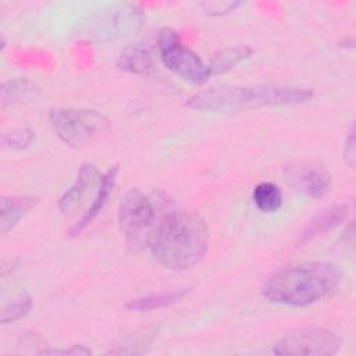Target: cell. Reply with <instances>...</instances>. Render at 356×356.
<instances>
[{"label":"cell","mask_w":356,"mask_h":356,"mask_svg":"<svg viewBox=\"0 0 356 356\" xmlns=\"http://www.w3.org/2000/svg\"><path fill=\"white\" fill-rule=\"evenodd\" d=\"M146 242L163 267L181 271L193 267L206 254L209 228L195 211L171 210L153 225Z\"/></svg>","instance_id":"1"},{"label":"cell","mask_w":356,"mask_h":356,"mask_svg":"<svg viewBox=\"0 0 356 356\" xmlns=\"http://www.w3.org/2000/svg\"><path fill=\"white\" fill-rule=\"evenodd\" d=\"M342 268L331 261H305L275 271L264 282L263 296L285 306H309L337 292Z\"/></svg>","instance_id":"2"},{"label":"cell","mask_w":356,"mask_h":356,"mask_svg":"<svg viewBox=\"0 0 356 356\" xmlns=\"http://www.w3.org/2000/svg\"><path fill=\"white\" fill-rule=\"evenodd\" d=\"M313 96L310 88L298 85H218L196 92L186 104L204 113H231L263 106L299 104Z\"/></svg>","instance_id":"3"},{"label":"cell","mask_w":356,"mask_h":356,"mask_svg":"<svg viewBox=\"0 0 356 356\" xmlns=\"http://www.w3.org/2000/svg\"><path fill=\"white\" fill-rule=\"evenodd\" d=\"M49 122L54 134L70 146H79L104 132L110 121L96 110L51 108Z\"/></svg>","instance_id":"4"},{"label":"cell","mask_w":356,"mask_h":356,"mask_svg":"<svg viewBox=\"0 0 356 356\" xmlns=\"http://www.w3.org/2000/svg\"><path fill=\"white\" fill-rule=\"evenodd\" d=\"M157 49L163 64L186 82L202 85L211 75L207 64L189 47H185L175 31L164 28L157 36Z\"/></svg>","instance_id":"5"},{"label":"cell","mask_w":356,"mask_h":356,"mask_svg":"<svg viewBox=\"0 0 356 356\" xmlns=\"http://www.w3.org/2000/svg\"><path fill=\"white\" fill-rule=\"evenodd\" d=\"M342 345V338L323 327H302L286 332L274 346V355L291 356H330L335 355Z\"/></svg>","instance_id":"6"},{"label":"cell","mask_w":356,"mask_h":356,"mask_svg":"<svg viewBox=\"0 0 356 356\" xmlns=\"http://www.w3.org/2000/svg\"><path fill=\"white\" fill-rule=\"evenodd\" d=\"M156 207L152 199L138 188L128 189L118 204V224L131 243L146 239L153 228Z\"/></svg>","instance_id":"7"},{"label":"cell","mask_w":356,"mask_h":356,"mask_svg":"<svg viewBox=\"0 0 356 356\" xmlns=\"http://www.w3.org/2000/svg\"><path fill=\"white\" fill-rule=\"evenodd\" d=\"M285 182L309 197H323L331 186V174L324 164L314 160H296L284 167Z\"/></svg>","instance_id":"8"},{"label":"cell","mask_w":356,"mask_h":356,"mask_svg":"<svg viewBox=\"0 0 356 356\" xmlns=\"http://www.w3.org/2000/svg\"><path fill=\"white\" fill-rule=\"evenodd\" d=\"M350 207L345 203L331 204L314 214L299 235V243H306L346 221Z\"/></svg>","instance_id":"9"},{"label":"cell","mask_w":356,"mask_h":356,"mask_svg":"<svg viewBox=\"0 0 356 356\" xmlns=\"http://www.w3.org/2000/svg\"><path fill=\"white\" fill-rule=\"evenodd\" d=\"M97 178H99L97 168L90 163H83L79 167V171L74 184L61 195L58 200V210L64 216L74 213L79 206V203L82 202L86 192L95 185Z\"/></svg>","instance_id":"10"},{"label":"cell","mask_w":356,"mask_h":356,"mask_svg":"<svg viewBox=\"0 0 356 356\" xmlns=\"http://www.w3.org/2000/svg\"><path fill=\"white\" fill-rule=\"evenodd\" d=\"M117 172H118V165H113L111 168L107 170L106 174H103L100 177V185H99L97 193H96L90 207L85 211L82 218L71 228L70 235H72V236L78 235L79 232H82L99 216V213L106 206L110 193L113 192V188H114L115 181H117Z\"/></svg>","instance_id":"11"},{"label":"cell","mask_w":356,"mask_h":356,"mask_svg":"<svg viewBox=\"0 0 356 356\" xmlns=\"http://www.w3.org/2000/svg\"><path fill=\"white\" fill-rule=\"evenodd\" d=\"M38 199L32 196H3L1 197V234H8L17 222L35 206Z\"/></svg>","instance_id":"12"},{"label":"cell","mask_w":356,"mask_h":356,"mask_svg":"<svg viewBox=\"0 0 356 356\" xmlns=\"http://www.w3.org/2000/svg\"><path fill=\"white\" fill-rule=\"evenodd\" d=\"M117 65L127 72L135 75H149L154 71V60L152 53L142 46L127 47L118 56Z\"/></svg>","instance_id":"13"},{"label":"cell","mask_w":356,"mask_h":356,"mask_svg":"<svg viewBox=\"0 0 356 356\" xmlns=\"http://www.w3.org/2000/svg\"><path fill=\"white\" fill-rule=\"evenodd\" d=\"M186 292H188L186 288H181V289H174V291H168V292L139 296V298L128 300L125 307L128 310H134V312L156 310V309H161V307H165V306L179 302L186 295Z\"/></svg>","instance_id":"14"},{"label":"cell","mask_w":356,"mask_h":356,"mask_svg":"<svg viewBox=\"0 0 356 356\" xmlns=\"http://www.w3.org/2000/svg\"><path fill=\"white\" fill-rule=\"evenodd\" d=\"M252 56V49L248 46H235V47H225L217 51L210 63L207 64L210 70V75H218L222 72L229 71L231 68L236 67L242 61L248 60Z\"/></svg>","instance_id":"15"},{"label":"cell","mask_w":356,"mask_h":356,"mask_svg":"<svg viewBox=\"0 0 356 356\" xmlns=\"http://www.w3.org/2000/svg\"><path fill=\"white\" fill-rule=\"evenodd\" d=\"M254 206L263 213H274L282 206V192L273 182H259L252 192Z\"/></svg>","instance_id":"16"},{"label":"cell","mask_w":356,"mask_h":356,"mask_svg":"<svg viewBox=\"0 0 356 356\" xmlns=\"http://www.w3.org/2000/svg\"><path fill=\"white\" fill-rule=\"evenodd\" d=\"M0 93V103L4 108L11 103L35 97L39 93V89L28 79H10L1 83Z\"/></svg>","instance_id":"17"},{"label":"cell","mask_w":356,"mask_h":356,"mask_svg":"<svg viewBox=\"0 0 356 356\" xmlns=\"http://www.w3.org/2000/svg\"><path fill=\"white\" fill-rule=\"evenodd\" d=\"M31 309H32V298L25 292L17 293L10 300L3 302L0 321L1 324L14 323L22 318L24 316H26Z\"/></svg>","instance_id":"18"},{"label":"cell","mask_w":356,"mask_h":356,"mask_svg":"<svg viewBox=\"0 0 356 356\" xmlns=\"http://www.w3.org/2000/svg\"><path fill=\"white\" fill-rule=\"evenodd\" d=\"M35 140V131L31 128H15L1 134V145L8 149H26Z\"/></svg>","instance_id":"19"},{"label":"cell","mask_w":356,"mask_h":356,"mask_svg":"<svg viewBox=\"0 0 356 356\" xmlns=\"http://www.w3.org/2000/svg\"><path fill=\"white\" fill-rule=\"evenodd\" d=\"M242 1H216V3H204L203 8L204 13H207L211 17H220L224 14H228L231 11H235L238 7H241Z\"/></svg>","instance_id":"20"},{"label":"cell","mask_w":356,"mask_h":356,"mask_svg":"<svg viewBox=\"0 0 356 356\" xmlns=\"http://www.w3.org/2000/svg\"><path fill=\"white\" fill-rule=\"evenodd\" d=\"M356 140H355V127H350V131L345 139V146H343V160L345 163L353 168L355 160H356Z\"/></svg>","instance_id":"21"},{"label":"cell","mask_w":356,"mask_h":356,"mask_svg":"<svg viewBox=\"0 0 356 356\" xmlns=\"http://www.w3.org/2000/svg\"><path fill=\"white\" fill-rule=\"evenodd\" d=\"M39 355H72V356H78V355H90L92 350L85 348L83 345H72L71 348H57V349H43L40 352H38Z\"/></svg>","instance_id":"22"}]
</instances>
